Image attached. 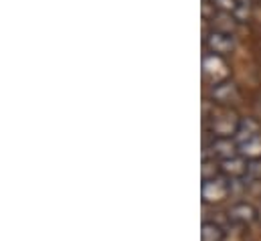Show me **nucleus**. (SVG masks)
<instances>
[{"label": "nucleus", "instance_id": "9", "mask_svg": "<svg viewBox=\"0 0 261 241\" xmlns=\"http://www.w3.org/2000/svg\"><path fill=\"white\" fill-rule=\"evenodd\" d=\"M235 95H237V91H235L233 83H215L213 85V100L217 104H229L235 100Z\"/></svg>", "mask_w": 261, "mask_h": 241}, {"label": "nucleus", "instance_id": "10", "mask_svg": "<svg viewBox=\"0 0 261 241\" xmlns=\"http://www.w3.org/2000/svg\"><path fill=\"white\" fill-rule=\"evenodd\" d=\"M225 239V231L219 223L215 221H204L200 227V241H223Z\"/></svg>", "mask_w": 261, "mask_h": 241}, {"label": "nucleus", "instance_id": "2", "mask_svg": "<svg viewBox=\"0 0 261 241\" xmlns=\"http://www.w3.org/2000/svg\"><path fill=\"white\" fill-rule=\"evenodd\" d=\"M241 118L231 110H221L213 118H208V130L215 138H235L241 130Z\"/></svg>", "mask_w": 261, "mask_h": 241}, {"label": "nucleus", "instance_id": "6", "mask_svg": "<svg viewBox=\"0 0 261 241\" xmlns=\"http://www.w3.org/2000/svg\"><path fill=\"white\" fill-rule=\"evenodd\" d=\"M227 215H229V221L237 227H247V225H251L253 221L259 219V211L251 203H245V201H239V203L231 205Z\"/></svg>", "mask_w": 261, "mask_h": 241}, {"label": "nucleus", "instance_id": "8", "mask_svg": "<svg viewBox=\"0 0 261 241\" xmlns=\"http://www.w3.org/2000/svg\"><path fill=\"white\" fill-rule=\"evenodd\" d=\"M208 148H211L213 156H217L219 160H227V158L239 156V148H237L235 138H215Z\"/></svg>", "mask_w": 261, "mask_h": 241}, {"label": "nucleus", "instance_id": "5", "mask_svg": "<svg viewBox=\"0 0 261 241\" xmlns=\"http://www.w3.org/2000/svg\"><path fill=\"white\" fill-rule=\"evenodd\" d=\"M211 2L217 10H221V14H229L237 22H245L251 16L249 0H211Z\"/></svg>", "mask_w": 261, "mask_h": 241}, {"label": "nucleus", "instance_id": "7", "mask_svg": "<svg viewBox=\"0 0 261 241\" xmlns=\"http://www.w3.org/2000/svg\"><path fill=\"white\" fill-rule=\"evenodd\" d=\"M219 171L225 179H243V177H247L249 160H245L243 156H233V158L221 160Z\"/></svg>", "mask_w": 261, "mask_h": 241}, {"label": "nucleus", "instance_id": "3", "mask_svg": "<svg viewBox=\"0 0 261 241\" xmlns=\"http://www.w3.org/2000/svg\"><path fill=\"white\" fill-rule=\"evenodd\" d=\"M202 201L204 203H221L231 195V184L225 177H211L202 179V188H200Z\"/></svg>", "mask_w": 261, "mask_h": 241}, {"label": "nucleus", "instance_id": "1", "mask_svg": "<svg viewBox=\"0 0 261 241\" xmlns=\"http://www.w3.org/2000/svg\"><path fill=\"white\" fill-rule=\"evenodd\" d=\"M235 142L239 148V156H243L245 160H259L261 158V134L251 120L241 122V130L235 136Z\"/></svg>", "mask_w": 261, "mask_h": 241}, {"label": "nucleus", "instance_id": "4", "mask_svg": "<svg viewBox=\"0 0 261 241\" xmlns=\"http://www.w3.org/2000/svg\"><path fill=\"white\" fill-rule=\"evenodd\" d=\"M204 43L213 55H229L235 49L233 33H225V31H217V29H211L206 33Z\"/></svg>", "mask_w": 261, "mask_h": 241}, {"label": "nucleus", "instance_id": "11", "mask_svg": "<svg viewBox=\"0 0 261 241\" xmlns=\"http://www.w3.org/2000/svg\"><path fill=\"white\" fill-rule=\"evenodd\" d=\"M247 177H251V179H261V158L259 160H249Z\"/></svg>", "mask_w": 261, "mask_h": 241}]
</instances>
